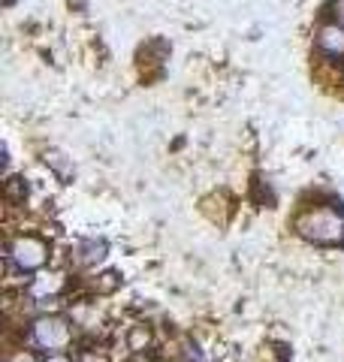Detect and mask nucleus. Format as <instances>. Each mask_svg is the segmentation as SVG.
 I'll return each mask as SVG.
<instances>
[{"instance_id": "nucleus-1", "label": "nucleus", "mask_w": 344, "mask_h": 362, "mask_svg": "<svg viewBox=\"0 0 344 362\" xmlns=\"http://www.w3.org/2000/svg\"><path fill=\"white\" fill-rule=\"evenodd\" d=\"M299 233L308 242L336 245L344 239V214L336 209H314L299 221Z\"/></svg>"}, {"instance_id": "nucleus-2", "label": "nucleus", "mask_w": 344, "mask_h": 362, "mask_svg": "<svg viewBox=\"0 0 344 362\" xmlns=\"http://www.w3.org/2000/svg\"><path fill=\"white\" fill-rule=\"evenodd\" d=\"M33 338L45 350H61L70 344V326H67L64 317H42V320L33 323Z\"/></svg>"}, {"instance_id": "nucleus-3", "label": "nucleus", "mask_w": 344, "mask_h": 362, "mask_svg": "<svg viewBox=\"0 0 344 362\" xmlns=\"http://www.w3.org/2000/svg\"><path fill=\"white\" fill-rule=\"evenodd\" d=\"M13 259L21 269H40L45 263V245L40 239H30V235H25V239H18L13 245Z\"/></svg>"}, {"instance_id": "nucleus-4", "label": "nucleus", "mask_w": 344, "mask_h": 362, "mask_svg": "<svg viewBox=\"0 0 344 362\" xmlns=\"http://www.w3.org/2000/svg\"><path fill=\"white\" fill-rule=\"evenodd\" d=\"M317 45L329 54H344V25H326L317 33Z\"/></svg>"}, {"instance_id": "nucleus-5", "label": "nucleus", "mask_w": 344, "mask_h": 362, "mask_svg": "<svg viewBox=\"0 0 344 362\" xmlns=\"http://www.w3.org/2000/svg\"><path fill=\"white\" fill-rule=\"evenodd\" d=\"M332 9H336V18L344 25V0H332Z\"/></svg>"}, {"instance_id": "nucleus-6", "label": "nucleus", "mask_w": 344, "mask_h": 362, "mask_svg": "<svg viewBox=\"0 0 344 362\" xmlns=\"http://www.w3.org/2000/svg\"><path fill=\"white\" fill-rule=\"evenodd\" d=\"M45 362H70V359H67V356H49Z\"/></svg>"}, {"instance_id": "nucleus-7", "label": "nucleus", "mask_w": 344, "mask_h": 362, "mask_svg": "<svg viewBox=\"0 0 344 362\" xmlns=\"http://www.w3.org/2000/svg\"><path fill=\"white\" fill-rule=\"evenodd\" d=\"M13 362H33V356H25V354H21V356H16Z\"/></svg>"}]
</instances>
